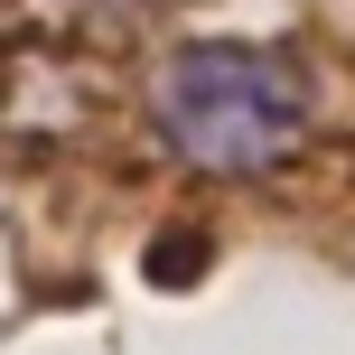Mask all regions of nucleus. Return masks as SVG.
<instances>
[{
	"label": "nucleus",
	"mask_w": 355,
	"mask_h": 355,
	"mask_svg": "<svg viewBox=\"0 0 355 355\" xmlns=\"http://www.w3.org/2000/svg\"><path fill=\"white\" fill-rule=\"evenodd\" d=\"M150 122L187 168L262 178L309 141V66L252 37H187L150 75Z\"/></svg>",
	"instance_id": "f257e3e1"
}]
</instances>
